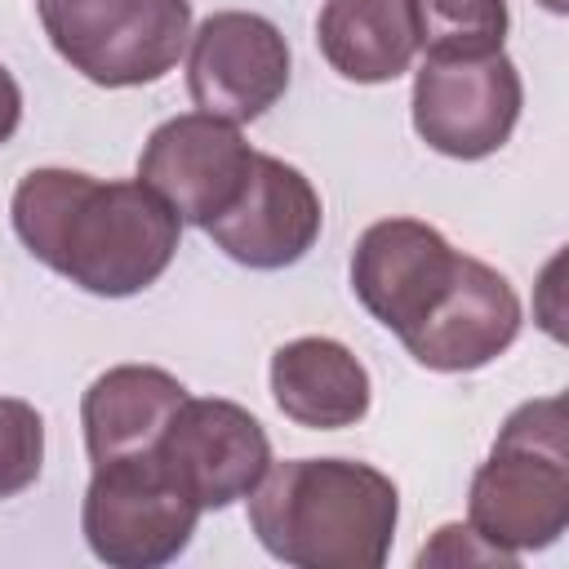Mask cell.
Listing matches in <instances>:
<instances>
[{"mask_svg":"<svg viewBox=\"0 0 569 569\" xmlns=\"http://www.w3.org/2000/svg\"><path fill=\"white\" fill-rule=\"evenodd\" d=\"M9 213L36 262L98 298L151 289L182 236L178 213L138 178L102 182L80 169H31Z\"/></svg>","mask_w":569,"mask_h":569,"instance_id":"cell-1","label":"cell"},{"mask_svg":"<svg viewBox=\"0 0 569 569\" xmlns=\"http://www.w3.org/2000/svg\"><path fill=\"white\" fill-rule=\"evenodd\" d=\"M396 520V480L351 458L271 462L249 493V529L293 569H378Z\"/></svg>","mask_w":569,"mask_h":569,"instance_id":"cell-2","label":"cell"},{"mask_svg":"<svg viewBox=\"0 0 569 569\" xmlns=\"http://www.w3.org/2000/svg\"><path fill=\"white\" fill-rule=\"evenodd\" d=\"M565 400L538 396L511 409L489 458L471 476L467 525L489 547L520 556L551 547L569 525Z\"/></svg>","mask_w":569,"mask_h":569,"instance_id":"cell-3","label":"cell"},{"mask_svg":"<svg viewBox=\"0 0 569 569\" xmlns=\"http://www.w3.org/2000/svg\"><path fill=\"white\" fill-rule=\"evenodd\" d=\"M36 13L58 58L102 89L164 80L191 40V0H36Z\"/></svg>","mask_w":569,"mask_h":569,"instance_id":"cell-4","label":"cell"},{"mask_svg":"<svg viewBox=\"0 0 569 569\" xmlns=\"http://www.w3.org/2000/svg\"><path fill=\"white\" fill-rule=\"evenodd\" d=\"M196 520L200 507L164 471L160 453L93 467L80 507V529L89 551L116 569L169 565L191 542Z\"/></svg>","mask_w":569,"mask_h":569,"instance_id":"cell-5","label":"cell"},{"mask_svg":"<svg viewBox=\"0 0 569 569\" xmlns=\"http://www.w3.org/2000/svg\"><path fill=\"white\" fill-rule=\"evenodd\" d=\"M520 107L525 84L502 49L480 58H427L413 76V129L449 160H485L502 151Z\"/></svg>","mask_w":569,"mask_h":569,"instance_id":"cell-6","label":"cell"},{"mask_svg":"<svg viewBox=\"0 0 569 569\" xmlns=\"http://www.w3.org/2000/svg\"><path fill=\"white\" fill-rule=\"evenodd\" d=\"M249 169L253 147L244 142L240 124L209 111H187L156 124L138 156V182L151 187L178 213V222L200 231L240 200Z\"/></svg>","mask_w":569,"mask_h":569,"instance_id":"cell-7","label":"cell"},{"mask_svg":"<svg viewBox=\"0 0 569 569\" xmlns=\"http://www.w3.org/2000/svg\"><path fill=\"white\" fill-rule=\"evenodd\" d=\"M187 89L200 111L249 124L289 89V40L262 13H209L187 40Z\"/></svg>","mask_w":569,"mask_h":569,"instance_id":"cell-8","label":"cell"},{"mask_svg":"<svg viewBox=\"0 0 569 569\" xmlns=\"http://www.w3.org/2000/svg\"><path fill=\"white\" fill-rule=\"evenodd\" d=\"M156 453L200 511H222L236 498H249L271 467V440L262 422L236 400L213 396H187Z\"/></svg>","mask_w":569,"mask_h":569,"instance_id":"cell-9","label":"cell"},{"mask_svg":"<svg viewBox=\"0 0 569 569\" xmlns=\"http://www.w3.org/2000/svg\"><path fill=\"white\" fill-rule=\"evenodd\" d=\"M458 249L418 218H382L351 249V289L360 307L400 342L427 320L458 271Z\"/></svg>","mask_w":569,"mask_h":569,"instance_id":"cell-10","label":"cell"},{"mask_svg":"<svg viewBox=\"0 0 569 569\" xmlns=\"http://www.w3.org/2000/svg\"><path fill=\"white\" fill-rule=\"evenodd\" d=\"M325 204L311 187V178L280 156L253 151L249 182L240 200L204 227V236L240 267L253 271H280L293 267L320 236Z\"/></svg>","mask_w":569,"mask_h":569,"instance_id":"cell-11","label":"cell"},{"mask_svg":"<svg viewBox=\"0 0 569 569\" xmlns=\"http://www.w3.org/2000/svg\"><path fill=\"white\" fill-rule=\"evenodd\" d=\"M520 333V298L502 271L462 253L453 280L405 338V351L436 373H471L498 360Z\"/></svg>","mask_w":569,"mask_h":569,"instance_id":"cell-12","label":"cell"},{"mask_svg":"<svg viewBox=\"0 0 569 569\" xmlns=\"http://www.w3.org/2000/svg\"><path fill=\"white\" fill-rule=\"evenodd\" d=\"M182 400H187V387L156 365H116L98 373L80 400L89 462L107 467L120 458L156 453Z\"/></svg>","mask_w":569,"mask_h":569,"instance_id":"cell-13","label":"cell"},{"mask_svg":"<svg viewBox=\"0 0 569 569\" xmlns=\"http://www.w3.org/2000/svg\"><path fill=\"white\" fill-rule=\"evenodd\" d=\"M271 396L307 431L356 427L369 413V369L338 338H293L271 356Z\"/></svg>","mask_w":569,"mask_h":569,"instance_id":"cell-14","label":"cell"},{"mask_svg":"<svg viewBox=\"0 0 569 569\" xmlns=\"http://www.w3.org/2000/svg\"><path fill=\"white\" fill-rule=\"evenodd\" d=\"M316 44L342 80L387 84L413 67V9L409 0H325L316 18Z\"/></svg>","mask_w":569,"mask_h":569,"instance_id":"cell-15","label":"cell"},{"mask_svg":"<svg viewBox=\"0 0 569 569\" xmlns=\"http://www.w3.org/2000/svg\"><path fill=\"white\" fill-rule=\"evenodd\" d=\"M427 58H480L507 40V0H409Z\"/></svg>","mask_w":569,"mask_h":569,"instance_id":"cell-16","label":"cell"},{"mask_svg":"<svg viewBox=\"0 0 569 569\" xmlns=\"http://www.w3.org/2000/svg\"><path fill=\"white\" fill-rule=\"evenodd\" d=\"M44 418L18 396H0V498H13L40 480Z\"/></svg>","mask_w":569,"mask_h":569,"instance_id":"cell-17","label":"cell"},{"mask_svg":"<svg viewBox=\"0 0 569 569\" xmlns=\"http://www.w3.org/2000/svg\"><path fill=\"white\" fill-rule=\"evenodd\" d=\"M467 565V560H480V565H516V556H507V551H498V547H489L485 538H476V529L471 525H445V529H436V542L431 547H422L418 551V565L427 569V565Z\"/></svg>","mask_w":569,"mask_h":569,"instance_id":"cell-18","label":"cell"},{"mask_svg":"<svg viewBox=\"0 0 569 569\" xmlns=\"http://www.w3.org/2000/svg\"><path fill=\"white\" fill-rule=\"evenodd\" d=\"M18 120H22V89L9 76V67L0 62V147L18 133Z\"/></svg>","mask_w":569,"mask_h":569,"instance_id":"cell-19","label":"cell"},{"mask_svg":"<svg viewBox=\"0 0 569 569\" xmlns=\"http://www.w3.org/2000/svg\"><path fill=\"white\" fill-rule=\"evenodd\" d=\"M542 4H547L551 13H560V9H565V0H542Z\"/></svg>","mask_w":569,"mask_h":569,"instance_id":"cell-20","label":"cell"}]
</instances>
